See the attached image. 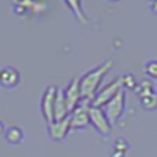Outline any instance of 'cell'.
<instances>
[{
  "label": "cell",
  "mask_w": 157,
  "mask_h": 157,
  "mask_svg": "<svg viewBox=\"0 0 157 157\" xmlns=\"http://www.w3.org/2000/svg\"><path fill=\"white\" fill-rule=\"evenodd\" d=\"M112 68V61H105L104 64L98 68H93L91 71H88L83 78L78 82V88H80V98H86V101H90L94 96L96 88L99 85V80L102 78V75L107 72V69Z\"/></svg>",
  "instance_id": "cell-1"
},
{
  "label": "cell",
  "mask_w": 157,
  "mask_h": 157,
  "mask_svg": "<svg viewBox=\"0 0 157 157\" xmlns=\"http://www.w3.org/2000/svg\"><path fill=\"white\" fill-rule=\"evenodd\" d=\"M124 99H126L124 91L120 90V91H118V93H116V94L107 102L105 115H107L109 123H115L118 118L123 115V110H124Z\"/></svg>",
  "instance_id": "cell-2"
},
{
  "label": "cell",
  "mask_w": 157,
  "mask_h": 157,
  "mask_svg": "<svg viewBox=\"0 0 157 157\" xmlns=\"http://www.w3.org/2000/svg\"><path fill=\"white\" fill-rule=\"evenodd\" d=\"M121 83H123L121 78H116V80H113V82L109 83L107 86H104L99 93L96 94V98H94V101H93V107H99L101 104L109 102V101L118 93V91H120Z\"/></svg>",
  "instance_id": "cell-3"
},
{
  "label": "cell",
  "mask_w": 157,
  "mask_h": 157,
  "mask_svg": "<svg viewBox=\"0 0 157 157\" xmlns=\"http://www.w3.org/2000/svg\"><path fill=\"white\" fill-rule=\"evenodd\" d=\"M88 115H90V120L93 121V124L96 126V129H99L102 134H109L110 132V123H109L107 116L104 115V112L99 107H90Z\"/></svg>",
  "instance_id": "cell-4"
},
{
  "label": "cell",
  "mask_w": 157,
  "mask_h": 157,
  "mask_svg": "<svg viewBox=\"0 0 157 157\" xmlns=\"http://www.w3.org/2000/svg\"><path fill=\"white\" fill-rule=\"evenodd\" d=\"M78 99H80V88H78V78H75L74 82L69 83L68 90L64 91V101H66L69 113L72 112V109L77 107V101Z\"/></svg>",
  "instance_id": "cell-5"
},
{
  "label": "cell",
  "mask_w": 157,
  "mask_h": 157,
  "mask_svg": "<svg viewBox=\"0 0 157 157\" xmlns=\"http://www.w3.org/2000/svg\"><path fill=\"white\" fill-rule=\"evenodd\" d=\"M88 110H90L88 102L85 104V105H77L74 109V112L71 113V127H82V126H85L88 123V118H90Z\"/></svg>",
  "instance_id": "cell-6"
},
{
  "label": "cell",
  "mask_w": 157,
  "mask_h": 157,
  "mask_svg": "<svg viewBox=\"0 0 157 157\" xmlns=\"http://www.w3.org/2000/svg\"><path fill=\"white\" fill-rule=\"evenodd\" d=\"M54 94H55V90H54V86H50L44 93V98H43V112H44V116L49 121L55 120L54 118V105H55Z\"/></svg>",
  "instance_id": "cell-7"
},
{
  "label": "cell",
  "mask_w": 157,
  "mask_h": 157,
  "mask_svg": "<svg viewBox=\"0 0 157 157\" xmlns=\"http://www.w3.org/2000/svg\"><path fill=\"white\" fill-rule=\"evenodd\" d=\"M71 127V116L68 115L66 118H63L60 121H54L50 126V135L54 138H63L66 135V132Z\"/></svg>",
  "instance_id": "cell-8"
},
{
  "label": "cell",
  "mask_w": 157,
  "mask_h": 157,
  "mask_svg": "<svg viewBox=\"0 0 157 157\" xmlns=\"http://www.w3.org/2000/svg\"><path fill=\"white\" fill-rule=\"evenodd\" d=\"M17 82H19V72L14 68L6 66L3 69H0V83H2L3 86L11 88V86H14Z\"/></svg>",
  "instance_id": "cell-9"
},
{
  "label": "cell",
  "mask_w": 157,
  "mask_h": 157,
  "mask_svg": "<svg viewBox=\"0 0 157 157\" xmlns=\"http://www.w3.org/2000/svg\"><path fill=\"white\" fill-rule=\"evenodd\" d=\"M141 105L151 110V109H155L157 107V93H154V91H151V93L141 96Z\"/></svg>",
  "instance_id": "cell-10"
},
{
  "label": "cell",
  "mask_w": 157,
  "mask_h": 157,
  "mask_svg": "<svg viewBox=\"0 0 157 157\" xmlns=\"http://www.w3.org/2000/svg\"><path fill=\"white\" fill-rule=\"evenodd\" d=\"M21 138H22V132H21L17 127H11V129L8 130V134H6V140H8V141L17 143V141H21Z\"/></svg>",
  "instance_id": "cell-11"
},
{
  "label": "cell",
  "mask_w": 157,
  "mask_h": 157,
  "mask_svg": "<svg viewBox=\"0 0 157 157\" xmlns=\"http://www.w3.org/2000/svg\"><path fill=\"white\" fill-rule=\"evenodd\" d=\"M145 71H146V74H148V75H151V77L157 78V60L149 61V63L146 64V66H145Z\"/></svg>",
  "instance_id": "cell-12"
},
{
  "label": "cell",
  "mask_w": 157,
  "mask_h": 157,
  "mask_svg": "<svg viewBox=\"0 0 157 157\" xmlns=\"http://www.w3.org/2000/svg\"><path fill=\"white\" fill-rule=\"evenodd\" d=\"M123 83H126V86H129V88L135 86V80H134L132 74H127V75H124V78H123Z\"/></svg>",
  "instance_id": "cell-13"
},
{
  "label": "cell",
  "mask_w": 157,
  "mask_h": 157,
  "mask_svg": "<svg viewBox=\"0 0 157 157\" xmlns=\"http://www.w3.org/2000/svg\"><path fill=\"white\" fill-rule=\"evenodd\" d=\"M2 130H3V124H2V121H0V134H2Z\"/></svg>",
  "instance_id": "cell-14"
},
{
  "label": "cell",
  "mask_w": 157,
  "mask_h": 157,
  "mask_svg": "<svg viewBox=\"0 0 157 157\" xmlns=\"http://www.w3.org/2000/svg\"><path fill=\"white\" fill-rule=\"evenodd\" d=\"M151 6H152V8H154V10H155V11H157V3H152V5H151Z\"/></svg>",
  "instance_id": "cell-15"
}]
</instances>
